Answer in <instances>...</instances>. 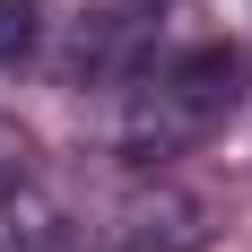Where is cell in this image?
I'll list each match as a JSON object with an SVG mask.
<instances>
[{
  "mask_svg": "<svg viewBox=\"0 0 252 252\" xmlns=\"http://www.w3.org/2000/svg\"><path fill=\"white\" fill-rule=\"evenodd\" d=\"M235 104H244V61H235L226 44H191V52H174V61H165V70L130 96V113H122V148L139 157V165L183 157L191 139H209V130L226 122Z\"/></svg>",
  "mask_w": 252,
  "mask_h": 252,
  "instance_id": "obj_1",
  "label": "cell"
},
{
  "mask_svg": "<svg viewBox=\"0 0 252 252\" xmlns=\"http://www.w3.org/2000/svg\"><path fill=\"white\" fill-rule=\"evenodd\" d=\"M209 244V200L183 183H148L113 209V226H96V252H200Z\"/></svg>",
  "mask_w": 252,
  "mask_h": 252,
  "instance_id": "obj_2",
  "label": "cell"
},
{
  "mask_svg": "<svg viewBox=\"0 0 252 252\" xmlns=\"http://www.w3.org/2000/svg\"><path fill=\"white\" fill-rule=\"evenodd\" d=\"M0 252H78L44 200H0Z\"/></svg>",
  "mask_w": 252,
  "mask_h": 252,
  "instance_id": "obj_3",
  "label": "cell"
},
{
  "mask_svg": "<svg viewBox=\"0 0 252 252\" xmlns=\"http://www.w3.org/2000/svg\"><path fill=\"white\" fill-rule=\"evenodd\" d=\"M35 52V0H0V70H18Z\"/></svg>",
  "mask_w": 252,
  "mask_h": 252,
  "instance_id": "obj_4",
  "label": "cell"
}]
</instances>
